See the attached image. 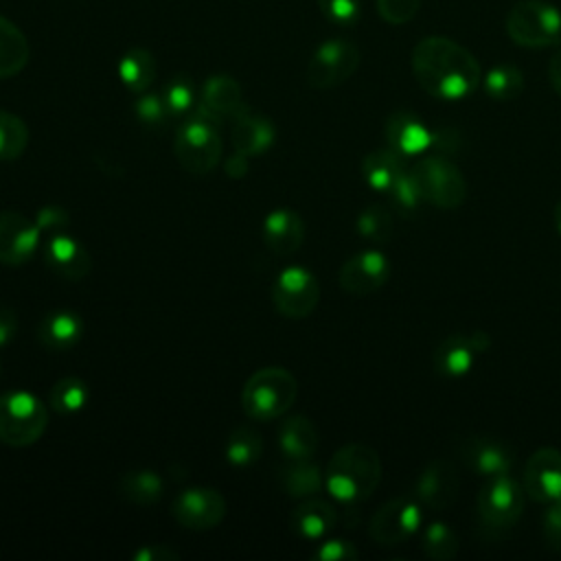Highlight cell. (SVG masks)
I'll use <instances>...</instances> for the list:
<instances>
[{"label": "cell", "instance_id": "cell-51", "mask_svg": "<svg viewBox=\"0 0 561 561\" xmlns=\"http://www.w3.org/2000/svg\"><path fill=\"white\" fill-rule=\"evenodd\" d=\"M469 340H471V344H473L476 353H484V351L491 346V337H489L482 329L471 331V333H469Z\"/></svg>", "mask_w": 561, "mask_h": 561}, {"label": "cell", "instance_id": "cell-17", "mask_svg": "<svg viewBox=\"0 0 561 561\" xmlns=\"http://www.w3.org/2000/svg\"><path fill=\"white\" fill-rule=\"evenodd\" d=\"M522 489L539 504L561 497V451L557 447H539L530 454L522 473Z\"/></svg>", "mask_w": 561, "mask_h": 561}, {"label": "cell", "instance_id": "cell-43", "mask_svg": "<svg viewBox=\"0 0 561 561\" xmlns=\"http://www.w3.org/2000/svg\"><path fill=\"white\" fill-rule=\"evenodd\" d=\"M541 535L548 550L561 552V497L546 504L541 515Z\"/></svg>", "mask_w": 561, "mask_h": 561}, {"label": "cell", "instance_id": "cell-21", "mask_svg": "<svg viewBox=\"0 0 561 561\" xmlns=\"http://www.w3.org/2000/svg\"><path fill=\"white\" fill-rule=\"evenodd\" d=\"M337 524V511L331 502L305 497L289 515L291 530L307 541H322Z\"/></svg>", "mask_w": 561, "mask_h": 561}, {"label": "cell", "instance_id": "cell-25", "mask_svg": "<svg viewBox=\"0 0 561 561\" xmlns=\"http://www.w3.org/2000/svg\"><path fill=\"white\" fill-rule=\"evenodd\" d=\"M476 348L469 340V335L465 333H449L447 337H443L438 342V346L434 348V368L443 375V377H465L473 362H476Z\"/></svg>", "mask_w": 561, "mask_h": 561}, {"label": "cell", "instance_id": "cell-26", "mask_svg": "<svg viewBox=\"0 0 561 561\" xmlns=\"http://www.w3.org/2000/svg\"><path fill=\"white\" fill-rule=\"evenodd\" d=\"M278 447L289 462L311 460L318 447V430L311 419L300 414L285 419L278 430Z\"/></svg>", "mask_w": 561, "mask_h": 561}, {"label": "cell", "instance_id": "cell-10", "mask_svg": "<svg viewBox=\"0 0 561 561\" xmlns=\"http://www.w3.org/2000/svg\"><path fill=\"white\" fill-rule=\"evenodd\" d=\"M423 522L421 504L414 495H399L383 502L368 522V535L377 546L392 548L419 533Z\"/></svg>", "mask_w": 561, "mask_h": 561}, {"label": "cell", "instance_id": "cell-2", "mask_svg": "<svg viewBox=\"0 0 561 561\" xmlns=\"http://www.w3.org/2000/svg\"><path fill=\"white\" fill-rule=\"evenodd\" d=\"M381 480V458L364 443L340 447L324 469V489L346 506H353L373 495Z\"/></svg>", "mask_w": 561, "mask_h": 561}, {"label": "cell", "instance_id": "cell-44", "mask_svg": "<svg viewBox=\"0 0 561 561\" xmlns=\"http://www.w3.org/2000/svg\"><path fill=\"white\" fill-rule=\"evenodd\" d=\"M313 557L318 561H355L359 557V550L346 539H324L318 541Z\"/></svg>", "mask_w": 561, "mask_h": 561}, {"label": "cell", "instance_id": "cell-50", "mask_svg": "<svg viewBox=\"0 0 561 561\" xmlns=\"http://www.w3.org/2000/svg\"><path fill=\"white\" fill-rule=\"evenodd\" d=\"M548 79L552 90L561 96V50H557L548 61Z\"/></svg>", "mask_w": 561, "mask_h": 561}, {"label": "cell", "instance_id": "cell-37", "mask_svg": "<svg viewBox=\"0 0 561 561\" xmlns=\"http://www.w3.org/2000/svg\"><path fill=\"white\" fill-rule=\"evenodd\" d=\"M28 145V127L7 110H0V160H18Z\"/></svg>", "mask_w": 561, "mask_h": 561}, {"label": "cell", "instance_id": "cell-8", "mask_svg": "<svg viewBox=\"0 0 561 561\" xmlns=\"http://www.w3.org/2000/svg\"><path fill=\"white\" fill-rule=\"evenodd\" d=\"M508 37L524 48H550L561 42V11L546 0H519L506 13Z\"/></svg>", "mask_w": 561, "mask_h": 561}, {"label": "cell", "instance_id": "cell-45", "mask_svg": "<svg viewBox=\"0 0 561 561\" xmlns=\"http://www.w3.org/2000/svg\"><path fill=\"white\" fill-rule=\"evenodd\" d=\"M33 221L37 224L39 232L44 237L53 234V232H61V230H68V224H70V217L68 213L61 208V206H42L37 210V215L33 217Z\"/></svg>", "mask_w": 561, "mask_h": 561}, {"label": "cell", "instance_id": "cell-53", "mask_svg": "<svg viewBox=\"0 0 561 561\" xmlns=\"http://www.w3.org/2000/svg\"><path fill=\"white\" fill-rule=\"evenodd\" d=\"M0 370H2V364H0Z\"/></svg>", "mask_w": 561, "mask_h": 561}, {"label": "cell", "instance_id": "cell-34", "mask_svg": "<svg viewBox=\"0 0 561 561\" xmlns=\"http://www.w3.org/2000/svg\"><path fill=\"white\" fill-rule=\"evenodd\" d=\"M482 88L493 101H513L524 92V72L513 64H497L482 75Z\"/></svg>", "mask_w": 561, "mask_h": 561}, {"label": "cell", "instance_id": "cell-7", "mask_svg": "<svg viewBox=\"0 0 561 561\" xmlns=\"http://www.w3.org/2000/svg\"><path fill=\"white\" fill-rule=\"evenodd\" d=\"M410 173L421 199L436 208L454 210L467 199V180L460 167L443 153L419 158L410 167Z\"/></svg>", "mask_w": 561, "mask_h": 561}, {"label": "cell", "instance_id": "cell-5", "mask_svg": "<svg viewBox=\"0 0 561 561\" xmlns=\"http://www.w3.org/2000/svg\"><path fill=\"white\" fill-rule=\"evenodd\" d=\"M296 397V377L283 366H265L248 377L241 390V408L252 421H274L294 405Z\"/></svg>", "mask_w": 561, "mask_h": 561}, {"label": "cell", "instance_id": "cell-48", "mask_svg": "<svg viewBox=\"0 0 561 561\" xmlns=\"http://www.w3.org/2000/svg\"><path fill=\"white\" fill-rule=\"evenodd\" d=\"M18 333V316L13 309L0 305V348L7 346Z\"/></svg>", "mask_w": 561, "mask_h": 561}, {"label": "cell", "instance_id": "cell-13", "mask_svg": "<svg viewBox=\"0 0 561 561\" xmlns=\"http://www.w3.org/2000/svg\"><path fill=\"white\" fill-rule=\"evenodd\" d=\"M42 232L37 224L18 213V210H0V263L2 265H24L39 250Z\"/></svg>", "mask_w": 561, "mask_h": 561}, {"label": "cell", "instance_id": "cell-14", "mask_svg": "<svg viewBox=\"0 0 561 561\" xmlns=\"http://www.w3.org/2000/svg\"><path fill=\"white\" fill-rule=\"evenodd\" d=\"M456 449L465 467L484 478L508 473L515 460L513 447L502 438H495L489 434L465 436Z\"/></svg>", "mask_w": 561, "mask_h": 561}, {"label": "cell", "instance_id": "cell-16", "mask_svg": "<svg viewBox=\"0 0 561 561\" xmlns=\"http://www.w3.org/2000/svg\"><path fill=\"white\" fill-rule=\"evenodd\" d=\"M388 276H390L388 256L381 250H362L342 263L337 280L346 294L368 296L381 289Z\"/></svg>", "mask_w": 561, "mask_h": 561}, {"label": "cell", "instance_id": "cell-36", "mask_svg": "<svg viewBox=\"0 0 561 561\" xmlns=\"http://www.w3.org/2000/svg\"><path fill=\"white\" fill-rule=\"evenodd\" d=\"M355 228H357V234L370 243H377V245L388 243L394 232L392 213L381 204H370L357 215Z\"/></svg>", "mask_w": 561, "mask_h": 561}, {"label": "cell", "instance_id": "cell-38", "mask_svg": "<svg viewBox=\"0 0 561 561\" xmlns=\"http://www.w3.org/2000/svg\"><path fill=\"white\" fill-rule=\"evenodd\" d=\"M162 99L164 105L169 110V116L178 118V116H188L197 105V92L195 85L191 81V77L186 75H175L162 90Z\"/></svg>", "mask_w": 561, "mask_h": 561}, {"label": "cell", "instance_id": "cell-40", "mask_svg": "<svg viewBox=\"0 0 561 561\" xmlns=\"http://www.w3.org/2000/svg\"><path fill=\"white\" fill-rule=\"evenodd\" d=\"M134 112H136V118L149 127V129H156V127H162L164 121L169 118V110L164 105V99L162 94L158 92H142L138 96V101L134 103Z\"/></svg>", "mask_w": 561, "mask_h": 561}, {"label": "cell", "instance_id": "cell-19", "mask_svg": "<svg viewBox=\"0 0 561 561\" xmlns=\"http://www.w3.org/2000/svg\"><path fill=\"white\" fill-rule=\"evenodd\" d=\"M383 136L388 147L403 158L421 156L432 147V129L408 110H397L386 118Z\"/></svg>", "mask_w": 561, "mask_h": 561}, {"label": "cell", "instance_id": "cell-32", "mask_svg": "<svg viewBox=\"0 0 561 561\" xmlns=\"http://www.w3.org/2000/svg\"><path fill=\"white\" fill-rule=\"evenodd\" d=\"M224 454L232 467H250L263 454V438L254 427L239 425L230 432Z\"/></svg>", "mask_w": 561, "mask_h": 561}, {"label": "cell", "instance_id": "cell-52", "mask_svg": "<svg viewBox=\"0 0 561 561\" xmlns=\"http://www.w3.org/2000/svg\"><path fill=\"white\" fill-rule=\"evenodd\" d=\"M554 224H557V230H559V234H561V199H559L557 206H554Z\"/></svg>", "mask_w": 561, "mask_h": 561}, {"label": "cell", "instance_id": "cell-20", "mask_svg": "<svg viewBox=\"0 0 561 561\" xmlns=\"http://www.w3.org/2000/svg\"><path fill=\"white\" fill-rule=\"evenodd\" d=\"M263 241L278 254H294L305 241V221L294 208H274L263 219Z\"/></svg>", "mask_w": 561, "mask_h": 561}, {"label": "cell", "instance_id": "cell-31", "mask_svg": "<svg viewBox=\"0 0 561 561\" xmlns=\"http://www.w3.org/2000/svg\"><path fill=\"white\" fill-rule=\"evenodd\" d=\"M283 489L289 497H313L324 489V473L311 460H296L283 471Z\"/></svg>", "mask_w": 561, "mask_h": 561}, {"label": "cell", "instance_id": "cell-1", "mask_svg": "<svg viewBox=\"0 0 561 561\" xmlns=\"http://www.w3.org/2000/svg\"><path fill=\"white\" fill-rule=\"evenodd\" d=\"M412 72L430 96L443 101H460L482 83L478 59L462 44L443 35H430L416 42Z\"/></svg>", "mask_w": 561, "mask_h": 561}, {"label": "cell", "instance_id": "cell-29", "mask_svg": "<svg viewBox=\"0 0 561 561\" xmlns=\"http://www.w3.org/2000/svg\"><path fill=\"white\" fill-rule=\"evenodd\" d=\"M28 39L7 18L0 15V79L15 77L28 64Z\"/></svg>", "mask_w": 561, "mask_h": 561}, {"label": "cell", "instance_id": "cell-41", "mask_svg": "<svg viewBox=\"0 0 561 561\" xmlns=\"http://www.w3.org/2000/svg\"><path fill=\"white\" fill-rule=\"evenodd\" d=\"M318 7L322 15L337 26H353L362 13L359 0H318Z\"/></svg>", "mask_w": 561, "mask_h": 561}, {"label": "cell", "instance_id": "cell-4", "mask_svg": "<svg viewBox=\"0 0 561 561\" xmlns=\"http://www.w3.org/2000/svg\"><path fill=\"white\" fill-rule=\"evenodd\" d=\"M221 118L197 105L175 131L173 151L180 167L193 175H204L219 164L221 158Z\"/></svg>", "mask_w": 561, "mask_h": 561}, {"label": "cell", "instance_id": "cell-6", "mask_svg": "<svg viewBox=\"0 0 561 561\" xmlns=\"http://www.w3.org/2000/svg\"><path fill=\"white\" fill-rule=\"evenodd\" d=\"M48 425V410L39 397L13 388L0 394V443L28 447L39 440Z\"/></svg>", "mask_w": 561, "mask_h": 561}, {"label": "cell", "instance_id": "cell-27", "mask_svg": "<svg viewBox=\"0 0 561 561\" xmlns=\"http://www.w3.org/2000/svg\"><path fill=\"white\" fill-rule=\"evenodd\" d=\"M405 158L399 156L397 151L388 149H377L364 156L362 160V175L366 180V184L377 191V193H386L392 188V184L397 182V178L405 171Z\"/></svg>", "mask_w": 561, "mask_h": 561}, {"label": "cell", "instance_id": "cell-18", "mask_svg": "<svg viewBox=\"0 0 561 561\" xmlns=\"http://www.w3.org/2000/svg\"><path fill=\"white\" fill-rule=\"evenodd\" d=\"M42 256L44 263L66 280H83L92 270L88 250L68 230L48 234L42 245Z\"/></svg>", "mask_w": 561, "mask_h": 561}, {"label": "cell", "instance_id": "cell-12", "mask_svg": "<svg viewBox=\"0 0 561 561\" xmlns=\"http://www.w3.org/2000/svg\"><path fill=\"white\" fill-rule=\"evenodd\" d=\"M171 515L182 528L210 530L226 515V500L213 486H188L171 502Z\"/></svg>", "mask_w": 561, "mask_h": 561}, {"label": "cell", "instance_id": "cell-35", "mask_svg": "<svg viewBox=\"0 0 561 561\" xmlns=\"http://www.w3.org/2000/svg\"><path fill=\"white\" fill-rule=\"evenodd\" d=\"M460 541L447 522H432L421 533V550L434 561H449L458 554Z\"/></svg>", "mask_w": 561, "mask_h": 561}, {"label": "cell", "instance_id": "cell-33", "mask_svg": "<svg viewBox=\"0 0 561 561\" xmlns=\"http://www.w3.org/2000/svg\"><path fill=\"white\" fill-rule=\"evenodd\" d=\"M90 401V388L79 377H61L50 386L48 403L59 414H77Z\"/></svg>", "mask_w": 561, "mask_h": 561}, {"label": "cell", "instance_id": "cell-22", "mask_svg": "<svg viewBox=\"0 0 561 561\" xmlns=\"http://www.w3.org/2000/svg\"><path fill=\"white\" fill-rule=\"evenodd\" d=\"M199 105H204L208 112H213L219 118H237L248 110L243 103L241 85L230 75H213L202 85V99Z\"/></svg>", "mask_w": 561, "mask_h": 561}, {"label": "cell", "instance_id": "cell-42", "mask_svg": "<svg viewBox=\"0 0 561 561\" xmlns=\"http://www.w3.org/2000/svg\"><path fill=\"white\" fill-rule=\"evenodd\" d=\"M377 13L383 22L399 26L410 22L421 7V0H375Z\"/></svg>", "mask_w": 561, "mask_h": 561}, {"label": "cell", "instance_id": "cell-9", "mask_svg": "<svg viewBox=\"0 0 561 561\" xmlns=\"http://www.w3.org/2000/svg\"><path fill=\"white\" fill-rule=\"evenodd\" d=\"M359 48L342 37L322 42L307 61V83L316 90L342 85L359 68Z\"/></svg>", "mask_w": 561, "mask_h": 561}, {"label": "cell", "instance_id": "cell-39", "mask_svg": "<svg viewBox=\"0 0 561 561\" xmlns=\"http://www.w3.org/2000/svg\"><path fill=\"white\" fill-rule=\"evenodd\" d=\"M388 197H390V206H392L399 215H403V217L416 215V210H419V206L423 204V199H421V193H419V188H416V184H414V178H412V173H410V167L397 178V182H394L392 188L388 191Z\"/></svg>", "mask_w": 561, "mask_h": 561}, {"label": "cell", "instance_id": "cell-49", "mask_svg": "<svg viewBox=\"0 0 561 561\" xmlns=\"http://www.w3.org/2000/svg\"><path fill=\"white\" fill-rule=\"evenodd\" d=\"M248 158H250V156H245V153H241V151L234 149V153L224 162L226 175H228V178H243V175L248 173V169H250V160H248Z\"/></svg>", "mask_w": 561, "mask_h": 561}, {"label": "cell", "instance_id": "cell-15", "mask_svg": "<svg viewBox=\"0 0 561 561\" xmlns=\"http://www.w3.org/2000/svg\"><path fill=\"white\" fill-rule=\"evenodd\" d=\"M458 471L451 460L434 458L416 476L412 495L423 508L447 511L458 497Z\"/></svg>", "mask_w": 561, "mask_h": 561}, {"label": "cell", "instance_id": "cell-23", "mask_svg": "<svg viewBox=\"0 0 561 561\" xmlns=\"http://www.w3.org/2000/svg\"><path fill=\"white\" fill-rule=\"evenodd\" d=\"M276 142V127L270 118L245 110L234 118L232 145L245 156H261Z\"/></svg>", "mask_w": 561, "mask_h": 561}, {"label": "cell", "instance_id": "cell-47", "mask_svg": "<svg viewBox=\"0 0 561 561\" xmlns=\"http://www.w3.org/2000/svg\"><path fill=\"white\" fill-rule=\"evenodd\" d=\"M136 561H175L180 554L162 543H151V546H142L131 554Z\"/></svg>", "mask_w": 561, "mask_h": 561}, {"label": "cell", "instance_id": "cell-30", "mask_svg": "<svg viewBox=\"0 0 561 561\" xmlns=\"http://www.w3.org/2000/svg\"><path fill=\"white\" fill-rule=\"evenodd\" d=\"M118 491L127 502L147 506L162 497L164 480L160 473H156L151 469H136V471H127L118 480Z\"/></svg>", "mask_w": 561, "mask_h": 561}, {"label": "cell", "instance_id": "cell-28", "mask_svg": "<svg viewBox=\"0 0 561 561\" xmlns=\"http://www.w3.org/2000/svg\"><path fill=\"white\" fill-rule=\"evenodd\" d=\"M118 79L121 83L134 92V94H142L149 90V85L156 79V57L153 53H149L147 48H129L121 59H118Z\"/></svg>", "mask_w": 561, "mask_h": 561}, {"label": "cell", "instance_id": "cell-46", "mask_svg": "<svg viewBox=\"0 0 561 561\" xmlns=\"http://www.w3.org/2000/svg\"><path fill=\"white\" fill-rule=\"evenodd\" d=\"M460 147L458 140V131L451 127H440V129H432V147L430 149H438L443 156L456 151Z\"/></svg>", "mask_w": 561, "mask_h": 561}, {"label": "cell", "instance_id": "cell-11", "mask_svg": "<svg viewBox=\"0 0 561 561\" xmlns=\"http://www.w3.org/2000/svg\"><path fill=\"white\" fill-rule=\"evenodd\" d=\"M320 300V283L307 267L289 265L278 272L272 285V302L285 318L300 320L311 316Z\"/></svg>", "mask_w": 561, "mask_h": 561}, {"label": "cell", "instance_id": "cell-24", "mask_svg": "<svg viewBox=\"0 0 561 561\" xmlns=\"http://www.w3.org/2000/svg\"><path fill=\"white\" fill-rule=\"evenodd\" d=\"M83 335V320L79 313L57 309L46 313L37 324V340L50 351H68L79 344Z\"/></svg>", "mask_w": 561, "mask_h": 561}, {"label": "cell", "instance_id": "cell-3", "mask_svg": "<svg viewBox=\"0 0 561 561\" xmlns=\"http://www.w3.org/2000/svg\"><path fill=\"white\" fill-rule=\"evenodd\" d=\"M524 489L508 473L486 478L476 500V530L484 541L504 539L524 513Z\"/></svg>", "mask_w": 561, "mask_h": 561}]
</instances>
